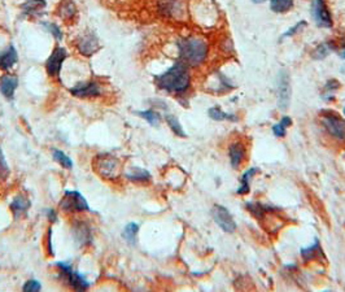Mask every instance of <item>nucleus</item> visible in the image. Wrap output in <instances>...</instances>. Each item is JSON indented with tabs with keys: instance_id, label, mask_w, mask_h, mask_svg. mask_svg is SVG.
I'll return each mask as SVG.
<instances>
[{
	"instance_id": "nucleus-1",
	"label": "nucleus",
	"mask_w": 345,
	"mask_h": 292,
	"mask_svg": "<svg viewBox=\"0 0 345 292\" xmlns=\"http://www.w3.org/2000/svg\"><path fill=\"white\" fill-rule=\"evenodd\" d=\"M156 85L160 89L171 94H182L187 91L190 87L191 77L188 68L185 63L178 61L166 72L160 75H156Z\"/></svg>"
},
{
	"instance_id": "nucleus-2",
	"label": "nucleus",
	"mask_w": 345,
	"mask_h": 292,
	"mask_svg": "<svg viewBox=\"0 0 345 292\" xmlns=\"http://www.w3.org/2000/svg\"><path fill=\"white\" fill-rule=\"evenodd\" d=\"M181 61L186 65L197 66L208 56V43L197 36H190L178 43Z\"/></svg>"
},
{
	"instance_id": "nucleus-3",
	"label": "nucleus",
	"mask_w": 345,
	"mask_h": 292,
	"mask_svg": "<svg viewBox=\"0 0 345 292\" xmlns=\"http://www.w3.org/2000/svg\"><path fill=\"white\" fill-rule=\"evenodd\" d=\"M56 265L60 269V273H61L64 279L68 282L69 286L72 287V288L77 289V291H84V289L89 288V280L84 278V275H82L77 270H74L70 264L57 263Z\"/></svg>"
},
{
	"instance_id": "nucleus-4",
	"label": "nucleus",
	"mask_w": 345,
	"mask_h": 292,
	"mask_svg": "<svg viewBox=\"0 0 345 292\" xmlns=\"http://www.w3.org/2000/svg\"><path fill=\"white\" fill-rule=\"evenodd\" d=\"M60 208L65 212H86L91 211L89 203L78 191H65L63 200L60 201Z\"/></svg>"
},
{
	"instance_id": "nucleus-5",
	"label": "nucleus",
	"mask_w": 345,
	"mask_h": 292,
	"mask_svg": "<svg viewBox=\"0 0 345 292\" xmlns=\"http://www.w3.org/2000/svg\"><path fill=\"white\" fill-rule=\"evenodd\" d=\"M94 165H95L96 172L105 178H114L118 174V160L113 156L99 155L94 161Z\"/></svg>"
},
{
	"instance_id": "nucleus-6",
	"label": "nucleus",
	"mask_w": 345,
	"mask_h": 292,
	"mask_svg": "<svg viewBox=\"0 0 345 292\" xmlns=\"http://www.w3.org/2000/svg\"><path fill=\"white\" fill-rule=\"evenodd\" d=\"M278 105L282 110H286L291 102V84L287 72L282 70L278 77Z\"/></svg>"
},
{
	"instance_id": "nucleus-7",
	"label": "nucleus",
	"mask_w": 345,
	"mask_h": 292,
	"mask_svg": "<svg viewBox=\"0 0 345 292\" xmlns=\"http://www.w3.org/2000/svg\"><path fill=\"white\" fill-rule=\"evenodd\" d=\"M66 56H68V52L63 47H56L54 52L50 55L47 63H46V69H47V73L51 77H59Z\"/></svg>"
},
{
	"instance_id": "nucleus-8",
	"label": "nucleus",
	"mask_w": 345,
	"mask_h": 292,
	"mask_svg": "<svg viewBox=\"0 0 345 292\" xmlns=\"http://www.w3.org/2000/svg\"><path fill=\"white\" fill-rule=\"evenodd\" d=\"M312 16L318 26H332V17H331V13L328 11L326 3H324V0H313Z\"/></svg>"
},
{
	"instance_id": "nucleus-9",
	"label": "nucleus",
	"mask_w": 345,
	"mask_h": 292,
	"mask_svg": "<svg viewBox=\"0 0 345 292\" xmlns=\"http://www.w3.org/2000/svg\"><path fill=\"white\" fill-rule=\"evenodd\" d=\"M323 125L332 137L337 139H345V121L336 113L324 114Z\"/></svg>"
},
{
	"instance_id": "nucleus-10",
	"label": "nucleus",
	"mask_w": 345,
	"mask_h": 292,
	"mask_svg": "<svg viewBox=\"0 0 345 292\" xmlns=\"http://www.w3.org/2000/svg\"><path fill=\"white\" fill-rule=\"evenodd\" d=\"M211 215H213V218H214V221L217 222L218 226H220L223 231H226V233H234V231H235L236 229L235 221H234L232 216L230 215V212L225 208V206L215 205L214 208H213Z\"/></svg>"
},
{
	"instance_id": "nucleus-11",
	"label": "nucleus",
	"mask_w": 345,
	"mask_h": 292,
	"mask_svg": "<svg viewBox=\"0 0 345 292\" xmlns=\"http://www.w3.org/2000/svg\"><path fill=\"white\" fill-rule=\"evenodd\" d=\"M78 51L84 56H93L94 54L100 50V43H99L98 36L94 33H84L77 39Z\"/></svg>"
},
{
	"instance_id": "nucleus-12",
	"label": "nucleus",
	"mask_w": 345,
	"mask_h": 292,
	"mask_svg": "<svg viewBox=\"0 0 345 292\" xmlns=\"http://www.w3.org/2000/svg\"><path fill=\"white\" fill-rule=\"evenodd\" d=\"M72 231H73V236H74V240L77 241L80 247L90 244L91 240H93L91 229H90L89 225H87L86 222H83V221L74 222Z\"/></svg>"
},
{
	"instance_id": "nucleus-13",
	"label": "nucleus",
	"mask_w": 345,
	"mask_h": 292,
	"mask_svg": "<svg viewBox=\"0 0 345 292\" xmlns=\"http://www.w3.org/2000/svg\"><path fill=\"white\" fill-rule=\"evenodd\" d=\"M70 94L78 98H89V96H98L100 94V87L96 82H80L77 86L70 89Z\"/></svg>"
},
{
	"instance_id": "nucleus-14",
	"label": "nucleus",
	"mask_w": 345,
	"mask_h": 292,
	"mask_svg": "<svg viewBox=\"0 0 345 292\" xmlns=\"http://www.w3.org/2000/svg\"><path fill=\"white\" fill-rule=\"evenodd\" d=\"M18 86V78L12 74H4L0 78V91L3 94L4 98L13 99L16 90Z\"/></svg>"
},
{
	"instance_id": "nucleus-15",
	"label": "nucleus",
	"mask_w": 345,
	"mask_h": 292,
	"mask_svg": "<svg viewBox=\"0 0 345 292\" xmlns=\"http://www.w3.org/2000/svg\"><path fill=\"white\" fill-rule=\"evenodd\" d=\"M18 60V55L13 46L7 47L4 51H0V69L2 70H9L16 65Z\"/></svg>"
},
{
	"instance_id": "nucleus-16",
	"label": "nucleus",
	"mask_w": 345,
	"mask_h": 292,
	"mask_svg": "<svg viewBox=\"0 0 345 292\" xmlns=\"http://www.w3.org/2000/svg\"><path fill=\"white\" fill-rule=\"evenodd\" d=\"M9 208L12 211L13 216H15L16 218H18L27 212V209L30 208V201L26 197L22 196V195H18V196H16L15 199H13V201L11 203Z\"/></svg>"
},
{
	"instance_id": "nucleus-17",
	"label": "nucleus",
	"mask_w": 345,
	"mask_h": 292,
	"mask_svg": "<svg viewBox=\"0 0 345 292\" xmlns=\"http://www.w3.org/2000/svg\"><path fill=\"white\" fill-rule=\"evenodd\" d=\"M230 153V161H231V165L234 168H238L241 164V161L244 158L245 155V148L244 144L240 143V142H236V143H232L230 146L229 149Z\"/></svg>"
},
{
	"instance_id": "nucleus-18",
	"label": "nucleus",
	"mask_w": 345,
	"mask_h": 292,
	"mask_svg": "<svg viewBox=\"0 0 345 292\" xmlns=\"http://www.w3.org/2000/svg\"><path fill=\"white\" fill-rule=\"evenodd\" d=\"M161 11L166 16H170V17H179L185 9H183L179 0H165L162 6H161Z\"/></svg>"
},
{
	"instance_id": "nucleus-19",
	"label": "nucleus",
	"mask_w": 345,
	"mask_h": 292,
	"mask_svg": "<svg viewBox=\"0 0 345 292\" xmlns=\"http://www.w3.org/2000/svg\"><path fill=\"white\" fill-rule=\"evenodd\" d=\"M75 12H77V9H75V6L72 0H63L57 8V16L65 21H69L70 18H73Z\"/></svg>"
},
{
	"instance_id": "nucleus-20",
	"label": "nucleus",
	"mask_w": 345,
	"mask_h": 292,
	"mask_svg": "<svg viewBox=\"0 0 345 292\" xmlns=\"http://www.w3.org/2000/svg\"><path fill=\"white\" fill-rule=\"evenodd\" d=\"M46 0H27L21 6V9L26 15H38L46 8Z\"/></svg>"
},
{
	"instance_id": "nucleus-21",
	"label": "nucleus",
	"mask_w": 345,
	"mask_h": 292,
	"mask_svg": "<svg viewBox=\"0 0 345 292\" xmlns=\"http://www.w3.org/2000/svg\"><path fill=\"white\" fill-rule=\"evenodd\" d=\"M301 256H303V259L305 260V261H310V260H314L317 259V257L323 259V254H322V249L321 247H319L318 240L314 241L310 247L303 248V249H301Z\"/></svg>"
},
{
	"instance_id": "nucleus-22",
	"label": "nucleus",
	"mask_w": 345,
	"mask_h": 292,
	"mask_svg": "<svg viewBox=\"0 0 345 292\" xmlns=\"http://www.w3.org/2000/svg\"><path fill=\"white\" fill-rule=\"evenodd\" d=\"M139 231V225L135 224V222H130L125 226L122 231V236L127 243L130 244H134L135 239H137V234Z\"/></svg>"
},
{
	"instance_id": "nucleus-23",
	"label": "nucleus",
	"mask_w": 345,
	"mask_h": 292,
	"mask_svg": "<svg viewBox=\"0 0 345 292\" xmlns=\"http://www.w3.org/2000/svg\"><path fill=\"white\" fill-rule=\"evenodd\" d=\"M293 0H270L271 11L277 13H284L292 8Z\"/></svg>"
},
{
	"instance_id": "nucleus-24",
	"label": "nucleus",
	"mask_w": 345,
	"mask_h": 292,
	"mask_svg": "<svg viewBox=\"0 0 345 292\" xmlns=\"http://www.w3.org/2000/svg\"><path fill=\"white\" fill-rule=\"evenodd\" d=\"M52 156H54V160L56 161V162H59L61 166L66 168V169H72L73 168L72 158L69 157V156H66L63 151H60V149H54Z\"/></svg>"
},
{
	"instance_id": "nucleus-25",
	"label": "nucleus",
	"mask_w": 345,
	"mask_h": 292,
	"mask_svg": "<svg viewBox=\"0 0 345 292\" xmlns=\"http://www.w3.org/2000/svg\"><path fill=\"white\" fill-rule=\"evenodd\" d=\"M209 116H210L213 119H215V121H225V119L236 121V119H238L235 116H234V114L226 113V112H223V110L218 107L210 108V109H209Z\"/></svg>"
},
{
	"instance_id": "nucleus-26",
	"label": "nucleus",
	"mask_w": 345,
	"mask_h": 292,
	"mask_svg": "<svg viewBox=\"0 0 345 292\" xmlns=\"http://www.w3.org/2000/svg\"><path fill=\"white\" fill-rule=\"evenodd\" d=\"M256 172H257L256 168H253V169L247 170V172L243 174V177H241V185L238 190V194L244 195V194H247L248 191H249V179L252 178L253 174L256 173Z\"/></svg>"
},
{
	"instance_id": "nucleus-27",
	"label": "nucleus",
	"mask_w": 345,
	"mask_h": 292,
	"mask_svg": "<svg viewBox=\"0 0 345 292\" xmlns=\"http://www.w3.org/2000/svg\"><path fill=\"white\" fill-rule=\"evenodd\" d=\"M166 121H167V125L170 126V129H171L174 134L178 135V137H186L185 130H183V128H182L181 122H179V119L177 118L176 116L167 114V116H166Z\"/></svg>"
},
{
	"instance_id": "nucleus-28",
	"label": "nucleus",
	"mask_w": 345,
	"mask_h": 292,
	"mask_svg": "<svg viewBox=\"0 0 345 292\" xmlns=\"http://www.w3.org/2000/svg\"><path fill=\"white\" fill-rule=\"evenodd\" d=\"M127 178L134 181V182H144V181H148L151 178V174L147 172V170L139 169V168H135L131 173L127 174Z\"/></svg>"
},
{
	"instance_id": "nucleus-29",
	"label": "nucleus",
	"mask_w": 345,
	"mask_h": 292,
	"mask_svg": "<svg viewBox=\"0 0 345 292\" xmlns=\"http://www.w3.org/2000/svg\"><path fill=\"white\" fill-rule=\"evenodd\" d=\"M138 116H140L142 118H144L146 121H148L151 125L156 126L160 123V114L157 113V112H155V110H140V112H137Z\"/></svg>"
},
{
	"instance_id": "nucleus-30",
	"label": "nucleus",
	"mask_w": 345,
	"mask_h": 292,
	"mask_svg": "<svg viewBox=\"0 0 345 292\" xmlns=\"http://www.w3.org/2000/svg\"><path fill=\"white\" fill-rule=\"evenodd\" d=\"M9 173H11V170H9L8 164H7L3 151L0 148V182H6L9 177Z\"/></svg>"
},
{
	"instance_id": "nucleus-31",
	"label": "nucleus",
	"mask_w": 345,
	"mask_h": 292,
	"mask_svg": "<svg viewBox=\"0 0 345 292\" xmlns=\"http://www.w3.org/2000/svg\"><path fill=\"white\" fill-rule=\"evenodd\" d=\"M330 51L331 46L327 45V43H322V45H319L318 47L316 48V51H314L313 56L316 57V59H323V57H326L330 54Z\"/></svg>"
},
{
	"instance_id": "nucleus-32",
	"label": "nucleus",
	"mask_w": 345,
	"mask_h": 292,
	"mask_svg": "<svg viewBox=\"0 0 345 292\" xmlns=\"http://www.w3.org/2000/svg\"><path fill=\"white\" fill-rule=\"evenodd\" d=\"M42 288V284L39 283L38 280L36 279H29L26 282V283L24 284V287H22V289L26 292H36L39 291V289Z\"/></svg>"
},
{
	"instance_id": "nucleus-33",
	"label": "nucleus",
	"mask_w": 345,
	"mask_h": 292,
	"mask_svg": "<svg viewBox=\"0 0 345 292\" xmlns=\"http://www.w3.org/2000/svg\"><path fill=\"white\" fill-rule=\"evenodd\" d=\"M45 26L50 30V33L55 36L56 40H63V33H61V30H60V27L57 26L56 24H50V22H47V24H45Z\"/></svg>"
},
{
	"instance_id": "nucleus-34",
	"label": "nucleus",
	"mask_w": 345,
	"mask_h": 292,
	"mask_svg": "<svg viewBox=\"0 0 345 292\" xmlns=\"http://www.w3.org/2000/svg\"><path fill=\"white\" fill-rule=\"evenodd\" d=\"M305 26H307V22H305V21H300V22H298V24H296L295 26L291 27V29H289L288 31H287V33L284 34V35H283V36H291V35H293V34L297 33L298 30H301V29H303V27H305Z\"/></svg>"
},
{
	"instance_id": "nucleus-35",
	"label": "nucleus",
	"mask_w": 345,
	"mask_h": 292,
	"mask_svg": "<svg viewBox=\"0 0 345 292\" xmlns=\"http://www.w3.org/2000/svg\"><path fill=\"white\" fill-rule=\"evenodd\" d=\"M286 126H283L282 123H275V125L273 126V132L274 134L277 135V137H284L286 135Z\"/></svg>"
},
{
	"instance_id": "nucleus-36",
	"label": "nucleus",
	"mask_w": 345,
	"mask_h": 292,
	"mask_svg": "<svg viewBox=\"0 0 345 292\" xmlns=\"http://www.w3.org/2000/svg\"><path fill=\"white\" fill-rule=\"evenodd\" d=\"M46 213H47L48 220L52 221V222H54V221H56V213H55L54 209H47V212Z\"/></svg>"
},
{
	"instance_id": "nucleus-37",
	"label": "nucleus",
	"mask_w": 345,
	"mask_h": 292,
	"mask_svg": "<svg viewBox=\"0 0 345 292\" xmlns=\"http://www.w3.org/2000/svg\"><path fill=\"white\" fill-rule=\"evenodd\" d=\"M280 123H282L283 126H286V128H288V126L292 125V119L289 118V117L284 116L282 119H280Z\"/></svg>"
},
{
	"instance_id": "nucleus-38",
	"label": "nucleus",
	"mask_w": 345,
	"mask_h": 292,
	"mask_svg": "<svg viewBox=\"0 0 345 292\" xmlns=\"http://www.w3.org/2000/svg\"><path fill=\"white\" fill-rule=\"evenodd\" d=\"M52 230H50V234H48V251H50L51 255H54V251H52Z\"/></svg>"
},
{
	"instance_id": "nucleus-39",
	"label": "nucleus",
	"mask_w": 345,
	"mask_h": 292,
	"mask_svg": "<svg viewBox=\"0 0 345 292\" xmlns=\"http://www.w3.org/2000/svg\"><path fill=\"white\" fill-rule=\"evenodd\" d=\"M340 56H341L342 59H345V50H342V52H341V54H340Z\"/></svg>"
},
{
	"instance_id": "nucleus-40",
	"label": "nucleus",
	"mask_w": 345,
	"mask_h": 292,
	"mask_svg": "<svg viewBox=\"0 0 345 292\" xmlns=\"http://www.w3.org/2000/svg\"><path fill=\"white\" fill-rule=\"evenodd\" d=\"M254 3H262V2H265V0H253Z\"/></svg>"
},
{
	"instance_id": "nucleus-41",
	"label": "nucleus",
	"mask_w": 345,
	"mask_h": 292,
	"mask_svg": "<svg viewBox=\"0 0 345 292\" xmlns=\"http://www.w3.org/2000/svg\"><path fill=\"white\" fill-rule=\"evenodd\" d=\"M344 114H345V108H344Z\"/></svg>"
}]
</instances>
